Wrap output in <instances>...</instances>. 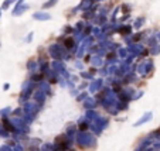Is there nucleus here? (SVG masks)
I'll use <instances>...</instances> for the list:
<instances>
[{
    "mask_svg": "<svg viewBox=\"0 0 160 151\" xmlns=\"http://www.w3.org/2000/svg\"><path fill=\"white\" fill-rule=\"evenodd\" d=\"M105 110H106L109 114H112V116H116V114L119 113V110L116 109V106H115V105H112V106H108V107H105Z\"/></svg>",
    "mask_w": 160,
    "mask_h": 151,
    "instance_id": "nucleus-30",
    "label": "nucleus"
},
{
    "mask_svg": "<svg viewBox=\"0 0 160 151\" xmlns=\"http://www.w3.org/2000/svg\"><path fill=\"white\" fill-rule=\"evenodd\" d=\"M144 21H146V18H144V17H137V18L135 20V23H133V25H132V27H133V29H136V30H139L140 27H143Z\"/></svg>",
    "mask_w": 160,
    "mask_h": 151,
    "instance_id": "nucleus-27",
    "label": "nucleus"
},
{
    "mask_svg": "<svg viewBox=\"0 0 160 151\" xmlns=\"http://www.w3.org/2000/svg\"><path fill=\"white\" fill-rule=\"evenodd\" d=\"M2 126H3V129H4L6 131H9V133H14V131H16V129H14V126H13L12 120H9L7 117H3Z\"/></svg>",
    "mask_w": 160,
    "mask_h": 151,
    "instance_id": "nucleus-13",
    "label": "nucleus"
},
{
    "mask_svg": "<svg viewBox=\"0 0 160 151\" xmlns=\"http://www.w3.org/2000/svg\"><path fill=\"white\" fill-rule=\"evenodd\" d=\"M108 12H109V8H108V7H102L101 10H99L98 14H101V16H106V13H108Z\"/></svg>",
    "mask_w": 160,
    "mask_h": 151,
    "instance_id": "nucleus-47",
    "label": "nucleus"
},
{
    "mask_svg": "<svg viewBox=\"0 0 160 151\" xmlns=\"http://www.w3.org/2000/svg\"><path fill=\"white\" fill-rule=\"evenodd\" d=\"M72 141L74 140H71L67 134L58 136L57 139H55V143H54V151H65L67 148H70Z\"/></svg>",
    "mask_w": 160,
    "mask_h": 151,
    "instance_id": "nucleus-3",
    "label": "nucleus"
},
{
    "mask_svg": "<svg viewBox=\"0 0 160 151\" xmlns=\"http://www.w3.org/2000/svg\"><path fill=\"white\" fill-rule=\"evenodd\" d=\"M70 92H71V95H72V96H77L79 90H78V89H75V88H74V89H70Z\"/></svg>",
    "mask_w": 160,
    "mask_h": 151,
    "instance_id": "nucleus-54",
    "label": "nucleus"
},
{
    "mask_svg": "<svg viewBox=\"0 0 160 151\" xmlns=\"http://www.w3.org/2000/svg\"><path fill=\"white\" fill-rule=\"evenodd\" d=\"M13 151H24V148H23V146H21V144H14V146H13V148H12Z\"/></svg>",
    "mask_w": 160,
    "mask_h": 151,
    "instance_id": "nucleus-42",
    "label": "nucleus"
},
{
    "mask_svg": "<svg viewBox=\"0 0 160 151\" xmlns=\"http://www.w3.org/2000/svg\"><path fill=\"white\" fill-rule=\"evenodd\" d=\"M26 151H38V148H37V147H34V146H31V147H29Z\"/></svg>",
    "mask_w": 160,
    "mask_h": 151,
    "instance_id": "nucleus-55",
    "label": "nucleus"
},
{
    "mask_svg": "<svg viewBox=\"0 0 160 151\" xmlns=\"http://www.w3.org/2000/svg\"><path fill=\"white\" fill-rule=\"evenodd\" d=\"M91 62H92V66H95V68L103 66V58L101 55H98V54H94L91 57Z\"/></svg>",
    "mask_w": 160,
    "mask_h": 151,
    "instance_id": "nucleus-12",
    "label": "nucleus"
},
{
    "mask_svg": "<svg viewBox=\"0 0 160 151\" xmlns=\"http://www.w3.org/2000/svg\"><path fill=\"white\" fill-rule=\"evenodd\" d=\"M75 141L81 148H92L96 146V141H95V137L86 131H77L75 134Z\"/></svg>",
    "mask_w": 160,
    "mask_h": 151,
    "instance_id": "nucleus-2",
    "label": "nucleus"
},
{
    "mask_svg": "<svg viewBox=\"0 0 160 151\" xmlns=\"http://www.w3.org/2000/svg\"><path fill=\"white\" fill-rule=\"evenodd\" d=\"M21 114H23V107H17L12 112V116H14V117H21Z\"/></svg>",
    "mask_w": 160,
    "mask_h": 151,
    "instance_id": "nucleus-35",
    "label": "nucleus"
},
{
    "mask_svg": "<svg viewBox=\"0 0 160 151\" xmlns=\"http://www.w3.org/2000/svg\"><path fill=\"white\" fill-rule=\"evenodd\" d=\"M55 3H58V0H47V2L43 4V8H44V10H47V8H50V7H54V6H55Z\"/></svg>",
    "mask_w": 160,
    "mask_h": 151,
    "instance_id": "nucleus-32",
    "label": "nucleus"
},
{
    "mask_svg": "<svg viewBox=\"0 0 160 151\" xmlns=\"http://www.w3.org/2000/svg\"><path fill=\"white\" fill-rule=\"evenodd\" d=\"M44 78H45V75L43 74V72H31V81L33 82H41V81H44Z\"/></svg>",
    "mask_w": 160,
    "mask_h": 151,
    "instance_id": "nucleus-25",
    "label": "nucleus"
},
{
    "mask_svg": "<svg viewBox=\"0 0 160 151\" xmlns=\"http://www.w3.org/2000/svg\"><path fill=\"white\" fill-rule=\"evenodd\" d=\"M9 88H10V85H9V83H4V86H3V89H4V90H7Z\"/></svg>",
    "mask_w": 160,
    "mask_h": 151,
    "instance_id": "nucleus-58",
    "label": "nucleus"
},
{
    "mask_svg": "<svg viewBox=\"0 0 160 151\" xmlns=\"http://www.w3.org/2000/svg\"><path fill=\"white\" fill-rule=\"evenodd\" d=\"M135 69L137 71V74H140L142 76H148L153 71V61L152 59H146V61H143L142 64H139Z\"/></svg>",
    "mask_w": 160,
    "mask_h": 151,
    "instance_id": "nucleus-4",
    "label": "nucleus"
},
{
    "mask_svg": "<svg viewBox=\"0 0 160 151\" xmlns=\"http://www.w3.org/2000/svg\"><path fill=\"white\" fill-rule=\"evenodd\" d=\"M89 127L92 129V131H94V133H95L96 136H99L101 133H102V129H101V127H99L95 122H91V123H89Z\"/></svg>",
    "mask_w": 160,
    "mask_h": 151,
    "instance_id": "nucleus-28",
    "label": "nucleus"
},
{
    "mask_svg": "<svg viewBox=\"0 0 160 151\" xmlns=\"http://www.w3.org/2000/svg\"><path fill=\"white\" fill-rule=\"evenodd\" d=\"M0 136H2V137H6V139L9 137V131L4 130L3 126H0Z\"/></svg>",
    "mask_w": 160,
    "mask_h": 151,
    "instance_id": "nucleus-44",
    "label": "nucleus"
},
{
    "mask_svg": "<svg viewBox=\"0 0 160 151\" xmlns=\"http://www.w3.org/2000/svg\"><path fill=\"white\" fill-rule=\"evenodd\" d=\"M81 78H84V79H92V76H94V75L92 74H89V72H85V71H81Z\"/></svg>",
    "mask_w": 160,
    "mask_h": 151,
    "instance_id": "nucleus-40",
    "label": "nucleus"
},
{
    "mask_svg": "<svg viewBox=\"0 0 160 151\" xmlns=\"http://www.w3.org/2000/svg\"><path fill=\"white\" fill-rule=\"evenodd\" d=\"M23 2H24V0H17L16 6H20V4H23ZM16 6H14V7H16Z\"/></svg>",
    "mask_w": 160,
    "mask_h": 151,
    "instance_id": "nucleus-57",
    "label": "nucleus"
},
{
    "mask_svg": "<svg viewBox=\"0 0 160 151\" xmlns=\"http://www.w3.org/2000/svg\"><path fill=\"white\" fill-rule=\"evenodd\" d=\"M75 134H77V127L72 126V124L67 127V136H68V137H70L71 140H74V139H75Z\"/></svg>",
    "mask_w": 160,
    "mask_h": 151,
    "instance_id": "nucleus-26",
    "label": "nucleus"
},
{
    "mask_svg": "<svg viewBox=\"0 0 160 151\" xmlns=\"http://www.w3.org/2000/svg\"><path fill=\"white\" fill-rule=\"evenodd\" d=\"M65 151H75V150H72V148H67Z\"/></svg>",
    "mask_w": 160,
    "mask_h": 151,
    "instance_id": "nucleus-60",
    "label": "nucleus"
},
{
    "mask_svg": "<svg viewBox=\"0 0 160 151\" xmlns=\"http://www.w3.org/2000/svg\"><path fill=\"white\" fill-rule=\"evenodd\" d=\"M96 124H98L101 129H106V126H108V123H109V120H108V117H103V116H98L96 117V120H94Z\"/></svg>",
    "mask_w": 160,
    "mask_h": 151,
    "instance_id": "nucleus-20",
    "label": "nucleus"
},
{
    "mask_svg": "<svg viewBox=\"0 0 160 151\" xmlns=\"http://www.w3.org/2000/svg\"><path fill=\"white\" fill-rule=\"evenodd\" d=\"M33 18L34 20H38V21H47L51 18V14L48 13H44V12H37L33 14Z\"/></svg>",
    "mask_w": 160,
    "mask_h": 151,
    "instance_id": "nucleus-14",
    "label": "nucleus"
},
{
    "mask_svg": "<svg viewBox=\"0 0 160 151\" xmlns=\"http://www.w3.org/2000/svg\"><path fill=\"white\" fill-rule=\"evenodd\" d=\"M127 48V52L132 54V55H135V57H139L140 52L143 51V45L142 44H137V42H132L126 47Z\"/></svg>",
    "mask_w": 160,
    "mask_h": 151,
    "instance_id": "nucleus-7",
    "label": "nucleus"
},
{
    "mask_svg": "<svg viewBox=\"0 0 160 151\" xmlns=\"http://www.w3.org/2000/svg\"><path fill=\"white\" fill-rule=\"evenodd\" d=\"M85 88H88V82H82L81 85L78 86V90H82V89H85Z\"/></svg>",
    "mask_w": 160,
    "mask_h": 151,
    "instance_id": "nucleus-52",
    "label": "nucleus"
},
{
    "mask_svg": "<svg viewBox=\"0 0 160 151\" xmlns=\"http://www.w3.org/2000/svg\"><path fill=\"white\" fill-rule=\"evenodd\" d=\"M34 90H36V82H33L31 79L27 81V82H24V83H23V92H21L20 98H23L24 100H27V99L34 93Z\"/></svg>",
    "mask_w": 160,
    "mask_h": 151,
    "instance_id": "nucleus-5",
    "label": "nucleus"
},
{
    "mask_svg": "<svg viewBox=\"0 0 160 151\" xmlns=\"http://www.w3.org/2000/svg\"><path fill=\"white\" fill-rule=\"evenodd\" d=\"M14 2H17V0H4V3H3V6H2V10H6V8H9L10 7V4L12 3H14Z\"/></svg>",
    "mask_w": 160,
    "mask_h": 151,
    "instance_id": "nucleus-38",
    "label": "nucleus"
},
{
    "mask_svg": "<svg viewBox=\"0 0 160 151\" xmlns=\"http://www.w3.org/2000/svg\"><path fill=\"white\" fill-rule=\"evenodd\" d=\"M30 8L29 4H20V6H16V7L13 8V16H20L23 14L24 12H27Z\"/></svg>",
    "mask_w": 160,
    "mask_h": 151,
    "instance_id": "nucleus-16",
    "label": "nucleus"
},
{
    "mask_svg": "<svg viewBox=\"0 0 160 151\" xmlns=\"http://www.w3.org/2000/svg\"><path fill=\"white\" fill-rule=\"evenodd\" d=\"M72 31H74V30H72V27H70V25H65L64 30H62V33H64V34H71Z\"/></svg>",
    "mask_w": 160,
    "mask_h": 151,
    "instance_id": "nucleus-43",
    "label": "nucleus"
},
{
    "mask_svg": "<svg viewBox=\"0 0 160 151\" xmlns=\"http://www.w3.org/2000/svg\"><path fill=\"white\" fill-rule=\"evenodd\" d=\"M89 129V122L85 119V116L82 119H79L78 120V127H77V130L78 131H86Z\"/></svg>",
    "mask_w": 160,
    "mask_h": 151,
    "instance_id": "nucleus-15",
    "label": "nucleus"
},
{
    "mask_svg": "<svg viewBox=\"0 0 160 151\" xmlns=\"http://www.w3.org/2000/svg\"><path fill=\"white\" fill-rule=\"evenodd\" d=\"M82 106L85 107L86 110H88V109H95V106H96V100H95L94 98H89V96H88V98L84 100Z\"/></svg>",
    "mask_w": 160,
    "mask_h": 151,
    "instance_id": "nucleus-17",
    "label": "nucleus"
},
{
    "mask_svg": "<svg viewBox=\"0 0 160 151\" xmlns=\"http://www.w3.org/2000/svg\"><path fill=\"white\" fill-rule=\"evenodd\" d=\"M127 48H119L118 49V55H119L120 58H122V59H125V58L127 57Z\"/></svg>",
    "mask_w": 160,
    "mask_h": 151,
    "instance_id": "nucleus-34",
    "label": "nucleus"
},
{
    "mask_svg": "<svg viewBox=\"0 0 160 151\" xmlns=\"http://www.w3.org/2000/svg\"><path fill=\"white\" fill-rule=\"evenodd\" d=\"M81 33H82V35H84V37H89L91 33H92V25L86 24V27H84V30H82Z\"/></svg>",
    "mask_w": 160,
    "mask_h": 151,
    "instance_id": "nucleus-29",
    "label": "nucleus"
},
{
    "mask_svg": "<svg viewBox=\"0 0 160 151\" xmlns=\"http://www.w3.org/2000/svg\"><path fill=\"white\" fill-rule=\"evenodd\" d=\"M99 2H103V0H99Z\"/></svg>",
    "mask_w": 160,
    "mask_h": 151,
    "instance_id": "nucleus-62",
    "label": "nucleus"
},
{
    "mask_svg": "<svg viewBox=\"0 0 160 151\" xmlns=\"http://www.w3.org/2000/svg\"><path fill=\"white\" fill-rule=\"evenodd\" d=\"M75 98H77V100H78V102H84V100L88 98V93H86V92H82L81 95H77Z\"/></svg>",
    "mask_w": 160,
    "mask_h": 151,
    "instance_id": "nucleus-39",
    "label": "nucleus"
},
{
    "mask_svg": "<svg viewBox=\"0 0 160 151\" xmlns=\"http://www.w3.org/2000/svg\"><path fill=\"white\" fill-rule=\"evenodd\" d=\"M115 33H119L120 35H123V37H125V35H130V33H132V25H125V24H122V23H120V24H118L115 27Z\"/></svg>",
    "mask_w": 160,
    "mask_h": 151,
    "instance_id": "nucleus-9",
    "label": "nucleus"
},
{
    "mask_svg": "<svg viewBox=\"0 0 160 151\" xmlns=\"http://www.w3.org/2000/svg\"><path fill=\"white\" fill-rule=\"evenodd\" d=\"M84 27H85V23H84V21H78V23H77V27H75V30H78L79 33H81L82 30H84Z\"/></svg>",
    "mask_w": 160,
    "mask_h": 151,
    "instance_id": "nucleus-41",
    "label": "nucleus"
},
{
    "mask_svg": "<svg viewBox=\"0 0 160 151\" xmlns=\"http://www.w3.org/2000/svg\"><path fill=\"white\" fill-rule=\"evenodd\" d=\"M38 89L43 90L45 95H53V92H51V88H50V83H47V82H44V81L38 82Z\"/></svg>",
    "mask_w": 160,
    "mask_h": 151,
    "instance_id": "nucleus-19",
    "label": "nucleus"
},
{
    "mask_svg": "<svg viewBox=\"0 0 160 151\" xmlns=\"http://www.w3.org/2000/svg\"><path fill=\"white\" fill-rule=\"evenodd\" d=\"M137 81V76H136V74L135 72H129V74H126L125 76H123V81H122V83H133V82H136Z\"/></svg>",
    "mask_w": 160,
    "mask_h": 151,
    "instance_id": "nucleus-18",
    "label": "nucleus"
},
{
    "mask_svg": "<svg viewBox=\"0 0 160 151\" xmlns=\"http://www.w3.org/2000/svg\"><path fill=\"white\" fill-rule=\"evenodd\" d=\"M122 10L125 12V14H129V10H130V6H126V4H123V6H122Z\"/></svg>",
    "mask_w": 160,
    "mask_h": 151,
    "instance_id": "nucleus-51",
    "label": "nucleus"
},
{
    "mask_svg": "<svg viewBox=\"0 0 160 151\" xmlns=\"http://www.w3.org/2000/svg\"><path fill=\"white\" fill-rule=\"evenodd\" d=\"M45 96L47 95L43 92V90H40V89H37V90H34V100L38 103V105H44V102H45Z\"/></svg>",
    "mask_w": 160,
    "mask_h": 151,
    "instance_id": "nucleus-11",
    "label": "nucleus"
},
{
    "mask_svg": "<svg viewBox=\"0 0 160 151\" xmlns=\"http://www.w3.org/2000/svg\"><path fill=\"white\" fill-rule=\"evenodd\" d=\"M33 35H34V33H29V35H27V38H26V42H31Z\"/></svg>",
    "mask_w": 160,
    "mask_h": 151,
    "instance_id": "nucleus-53",
    "label": "nucleus"
},
{
    "mask_svg": "<svg viewBox=\"0 0 160 151\" xmlns=\"http://www.w3.org/2000/svg\"><path fill=\"white\" fill-rule=\"evenodd\" d=\"M94 16H95V13L92 12V10H86V12H84V14H82V18L84 20H92L94 18Z\"/></svg>",
    "mask_w": 160,
    "mask_h": 151,
    "instance_id": "nucleus-31",
    "label": "nucleus"
},
{
    "mask_svg": "<svg viewBox=\"0 0 160 151\" xmlns=\"http://www.w3.org/2000/svg\"><path fill=\"white\" fill-rule=\"evenodd\" d=\"M75 68H77V69H84V64H82V62L81 61H77V62H75Z\"/></svg>",
    "mask_w": 160,
    "mask_h": 151,
    "instance_id": "nucleus-49",
    "label": "nucleus"
},
{
    "mask_svg": "<svg viewBox=\"0 0 160 151\" xmlns=\"http://www.w3.org/2000/svg\"><path fill=\"white\" fill-rule=\"evenodd\" d=\"M105 58H106L108 64H113V62H118V54H116L115 51H111V52H106Z\"/></svg>",
    "mask_w": 160,
    "mask_h": 151,
    "instance_id": "nucleus-23",
    "label": "nucleus"
},
{
    "mask_svg": "<svg viewBox=\"0 0 160 151\" xmlns=\"http://www.w3.org/2000/svg\"><path fill=\"white\" fill-rule=\"evenodd\" d=\"M92 4H94V2H92V0H82L81 4L78 6V10L86 12V10H89V8L92 7Z\"/></svg>",
    "mask_w": 160,
    "mask_h": 151,
    "instance_id": "nucleus-22",
    "label": "nucleus"
},
{
    "mask_svg": "<svg viewBox=\"0 0 160 151\" xmlns=\"http://www.w3.org/2000/svg\"><path fill=\"white\" fill-rule=\"evenodd\" d=\"M157 42H159V41H157L156 35H153V37H150V38L148 40V45H149V48H150V47H153V45H156Z\"/></svg>",
    "mask_w": 160,
    "mask_h": 151,
    "instance_id": "nucleus-37",
    "label": "nucleus"
},
{
    "mask_svg": "<svg viewBox=\"0 0 160 151\" xmlns=\"http://www.w3.org/2000/svg\"><path fill=\"white\" fill-rule=\"evenodd\" d=\"M152 117H153V113L152 112H148V113H144L142 117L137 120V122L133 124V127H139V126H142V124H144V123H148V122H150L152 120Z\"/></svg>",
    "mask_w": 160,
    "mask_h": 151,
    "instance_id": "nucleus-10",
    "label": "nucleus"
},
{
    "mask_svg": "<svg viewBox=\"0 0 160 151\" xmlns=\"http://www.w3.org/2000/svg\"><path fill=\"white\" fill-rule=\"evenodd\" d=\"M0 17H2V8H0Z\"/></svg>",
    "mask_w": 160,
    "mask_h": 151,
    "instance_id": "nucleus-61",
    "label": "nucleus"
},
{
    "mask_svg": "<svg viewBox=\"0 0 160 151\" xmlns=\"http://www.w3.org/2000/svg\"><path fill=\"white\" fill-rule=\"evenodd\" d=\"M89 74H92V75L96 74V68H95V66H92V68L89 69Z\"/></svg>",
    "mask_w": 160,
    "mask_h": 151,
    "instance_id": "nucleus-56",
    "label": "nucleus"
},
{
    "mask_svg": "<svg viewBox=\"0 0 160 151\" xmlns=\"http://www.w3.org/2000/svg\"><path fill=\"white\" fill-rule=\"evenodd\" d=\"M99 114L96 113V112L94 110V109H88L86 110V113H85V119L88 120V122H94V120H96V117H98Z\"/></svg>",
    "mask_w": 160,
    "mask_h": 151,
    "instance_id": "nucleus-21",
    "label": "nucleus"
},
{
    "mask_svg": "<svg viewBox=\"0 0 160 151\" xmlns=\"http://www.w3.org/2000/svg\"><path fill=\"white\" fill-rule=\"evenodd\" d=\"M125 42H126L127 45L132 44V42H133V41H132V35H125Z\"/></svg>",
    "mask_w": 160,
    "mask_h": 151,
    "instance_id": "nucleus-50",
    "label": "nucleus"
},
{
    "mask_svg": "<svg viewBox=\"0 0 160 151\" xmlns=\"http://www.w3.org/2000/svg\"><path fill=\"white\" fill-rule=\"evenodd\" d=\"M103 86V81L102 79H94V81L88 83V89H89L91 93H96L99 92V89Z\"/></svg>",
    "mask_w": 160,
    "mask_h": 151,
    "instance_id": "nucleus-8",
    "label": "nucleus"
},
{
    "mask_svg": "<svg viewBox=\"0 0 160 151\" xmlns=\"http://www.w3.org/2000/svg\"><path fill=\"white\" fill-rule=\"evenodd\" d=\"M0 151H13V150H12V147H10L9 144H4V146L0 147Z\"/></svg>",
    "mask_w": 160,
    "mask_h": 151,
    "instance_id": "nucleus-48",
    "label": "nucleus"
},
{
    "mask_svg": "<svg viewBox=\"0 0 160 151\" xmlns=\"http://www.w3.org/2000/svg\"><path fill=\"white\" fill-rule=\"evenodd\" d=\"M40 109H41V105H38L37 102H26L23 105V112L33 114V116H36L40 112Z\"/></svg>",
    "mask_w": 160,
    "mask_h": 151,
    "instance_id": "nucleus-6",
    "label": "nucleus"
},
{
    "mask_svg": "<svg viewBox=\"0 0 160 151\" xmlns=\"http://www.w3.org/2000/svg\"><path fill=\"white\" fill-rule=\"evenodd\" d=\"M142 96H143V92H135V95H133L132 100H137V99H140Z\"/></svg>",
    "mask_w": 160,
    "mask_h": 151,
    "instance_id": "nucleus-46",
    "label": "nucleus"
},
{
    "mask_svg": "<svg viewBox=\"0 0 160 151\" xmlns=\"http://www.w3.org/2000/svg\"><path fill=\"white\" fill-rule=\"evenodd\" d=\"M155 35H156V38H157V41H159V42H160V33H157V34H155Z\"/></svg>",
    "mask_w": 160,
    "mask_h": 151,
    "instance_id": "nucleus-59",
    "label": "nucleus"
},
{
    "mask_svg": "<svg viewBox=\"0 0 160 151\" xmlns=\"http://www.w3.org/2000/svg\"><path fill=\"white\" fill-rule=\"evenodd\" d=\"M149 52L152 54V55H157V54H160V44L157 42L156 45H153V47H150V49H149Z\"/></svg>",
    "mask_w": 160,
    "mask_h": 151,
    "instance_id": "nucleus-33",
    "label": "nucleus"
},
{
    "mask_svg": "<svg viewBox=\"0 0 160 151\" xmlns=\"http://www.w3.org/2000/svg\"><path fill=\"white\" fill-rule=\"evenodd\" d=\"M12 112V107H4L0 110V117H7V114Z\"/></svg>",
    "mask_w": 160,
    "mask_h": 151,
    "instance_id": "nucleus-36",
    "label": "nucleus"
},
{
    "mask_svg": "<svg viewBox=\"0 0 160 151\" xmlns=\"http://www.w3.org/2000/svg\"><path fill=\"white\" fill-rule=\"evenodd\" d=\"M99 74L102 75V76H106V75L109 74V72H108V66H103V68H101V69H99Z\"/></svg>",
    "mask_w": 160,
    "mask_h": 151,
    "instance_id": "nucleus-45",
    "label": "nucleus"
},
{
    "mask_svg": "<svg viewBox=\"0 0 160 151\" xmlns=\"http://www.w3.org/2000/svg\"><path fill=\"white\" fill-rule=\"evenodd\" d=\"M27 69H29L30 72L38 71V61H36V59H29V62H27Z\"/></svg>",
    "mask_w": 160,
    "mask_h": 151,
    "instance_id": "nucleus-24",
    "label": "nucleus"
},
{
    "mask_svg": "<svg viewBox=\"0 0 160 151\" xmlns=\"http://www.w3.org/2000/svg\"><path fill=\"white\" fill-rule=\"evenodd\" d=\"M48 54L53 59H57V61H65L68 58H71V52L68 49H65L61 44H53L48 47Z\"/></svg>",
    "mask_w": 160,
    "mask_h": 151,
    "instance_id": "nucleus-1",
    "label": "nucleus"
}]
</instances>
